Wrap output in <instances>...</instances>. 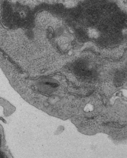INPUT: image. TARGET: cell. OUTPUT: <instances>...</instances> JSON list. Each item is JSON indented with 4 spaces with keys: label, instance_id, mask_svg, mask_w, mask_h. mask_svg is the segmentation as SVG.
Listing matches in <instances>:
<instances>
[{
    "label": "cell",
    "instance_id": "6da1fadb",
    "mask_svg": "<svg viewBox=\"0 0 127 158\" xmlns=\"http://www.w3.org/2000/svg\"><path fill=\"white\" fill-rule=\"evenodd\" d=\"M88 35L92 38H97L99 36V32L94 28H92L88 31Z\"/></svg>",
    "mask_w": 127,
    "mask_h": 158
}]
</instances>
